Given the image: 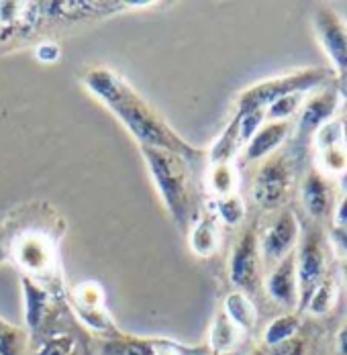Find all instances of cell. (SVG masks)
Returning a JSON list of instances; mask_svg holds the SVG:
<instances>
[{"mask_svg": "<svg viewBox=\"0 0 347 355\" xmlns=\"http://www.w3.org/2000/svg\"><path fill=\"white\" fill-rule=\"evenodd\" d=\"M82 82L88 92L94 94L123 123V127L137 139L139 145L168 149L182 155L186 162L203 155L201 149L178 135L166 119H162V114L143 96H139L119 73L106 68H92L84 73Z\"/></svg>", "mask_w": 347, "mask_h": 355, "instance_id": "cell-1", "label": "cell"}, {"mask_svg": "<svg viewBox=\"0 0 347 355\" xmlns=\"http://www.w3.org/2000/svg\"><path fill=\"white\" fill-rule=\"evenodd\" d=\"M153 184L180 231H188L192 225V196L188 162L168 149L139 145Z\"/></svg>", "mask_w": 347, "mask_h": 355, "instance_id": "cell-2", "label": "cell"}, {"mask_svg": "<svg viewBox=\"0 0 347 355\" xmlns=\"http://www.w3.org/2000/svg\"><path fill=\"white\" fill-rule=\"evenodd\" d=\"M327 78H329V71L323 68H307V70L284 73L270 80H262L239 94L237 114L251 112V110H266L272 103H276L278 98L288 96V94H296V92L307 94L319 84L327 82Z\"/></svg>", "mask_w": 347, "mask_h": 355, "instance_id": "cell-3", "label": "cell"}, {"mask_svg": "<svg viewBox=\"0 0 347 355\" xmlns=\"http://www.w3.org/2000/svg\"><path fill=\"white\" fill-rule=\"evenodd\" d=\"M296 255V280H298V311H307L314 288L327 276V243L323 231L311 227L303 237Z\"/></svg>", "mask_w": 347, "mask_h": 355, "instance_id": "cell-4", "label": "cell"}, {"mask_svg": "<svg viewBox=\"0 0 347 355\" xmlns=\"http://www.w3.org/2000/svg\"><path fill=\"white\" fill-rule=\"evenodd\" d=\"M290 182L292 172L288 157L282 153L266 157L253 180V200L264 211H276L290 194Z\"/></svg>", "mask_w": 347, "mask_h": 355, "instance_id": "cell-5", "label": "cell"}, {"mask_svg": "<svg viewBox=\"0 0 347 355\" xmlns=\"http://www.w3.org/2000/svg\"><path fill=\"white\" fill-rule=\"evenodd\" d=\"M312 27L321 47L341 76L347 73V21L331 6L321 4L312 12Z\"/></svg>", "mask_w": 347, "mask_h": 355, "instance_id": "cell-6", "label": "cell"}, {"mask_svg": "<svg viewBox=\"0 0 347 355\" xmlns=\"http://www.w3.org/2000/svg\"><path fill=\"white\" fill-rule=\"evenodd\" d=\"M260 268H262V253L260 239L255 229L243 231L237 239L231 259H229V278L242 292H251L260 282Z\"/></svg>", "mask_w": 347, "mask_h": 355, "instance_id": "cell-7", "label": "cell"}, {"mask_svg": "<svg viewBox=\"0 0 347 355\" xmlns=\"http://www.w3.org/2000/svg\"><path fill=\"white\" fill-rule=\"evenodd\" d=\"M298 239H301V223L296 214L290 209H282L260 241L262 259L268 263H278L280 259H284L288 253L294 251Z\"/></svg>", "mask_w": 347, "mask_h": 355, "instance_id": "cell-8", "label": "cell"}, {"mask_svg": "<svg viewBox=\"0 0 347 355\" xmlns=\"http://www.w3.org/2000/svg\"><path fill=\"white\" fill-rule=\"evenodd\" d=\"M339 107V88L327 86L325 90H319L301 108V116L296 123V139L309 141L314 137L327 123L333 121Z\"/></svg>", "mask_w": 347, "mask_h": 355, "instance_id": "cell-9", "label": "cell"}, {"mask_svg": "<svg viewBox=\"0 0 347 355\" xmlns=\"http://www.w3.org/2000/svg\"><path fill=\"white\" fill-rule=\"evenodd\" d=\"M319 147V172L344 176L347 172V139L344 135V123L331 121L316 135Z\"/></svg>", "mask_w": 347, "mask_h": 355, "instance_id": "cell-10", "label": "cell"}, {"mask_svg": "<svg viewBox=\"0 0 347 355\" xmlns=\"http://www.w3.org/2000/svg\"><path fill=\"white\" fill-rule=\"evenodd\" d=\"M266 290L272 300L286 309H298V280H296V255L294 251L280 259L266 280Z\"/></svg>", "mask_w": 347, "mask_h": 355, "instance_id": "cell-11", "label": "cell"}, {"mask_svg": "<svg viewBox=\"0 0 347 355\" xmlns=\"http://www.w3.org/2000/svg\"><path fill=\"white\" fill-rule=\"evenodd\" d=\"M45 12L58 19H69V21H82L88 17H103L112 15L119 10L127 8H137V6H153V2H49L43 4Z\"/></svg>", "mask_w": 347, "mask_h": 355, "instance_id": "cell-12", "label": "cell"}, {"mask_svg": "<svg viewBox=\"0 0 347 355\" xmlns=\"http://www.w3.org/2000/svg\"><path fill=\"white\" fill-rule=\"evenodd\" d=\"M303 202L312 218L316 220L327 218L333 211V202H335V194L329 178L321 174L319 170H311L303 182Z\"/></svg>", "mask_w": 347, "mask_h": 355, "instance_id": "cell-13", "label": "cell"}, {"mask_svg": "<svg viewBox=\"0 0 347 355\" xmlns=\"http://www.w3.org/2000/svg\"><path fill=\"white\" fill-rule=\"evenodd\" d=\"M23 298H25V322L29 331H39L51 311V292L35 280L33 276H23Z\"/></svg>", "mask_w": 347, "mask_h": 355, "instance_id": "cell-14", "label": "cell"}, {"mask_svg": "<svg viewBox=\"0 0 347 355\" xmlns=\"http://www.w3.org/2000/svg\"><path fill=\"white\" fill-rule=\"evenodd\" d=\"M288 121L284 123H266L262 129L245 143V159L247 162H260L276 153V149L288 137Z\"/></svg>", "mask_w": 347, "mask_h": 355, "instance_id": "cell-15", "label": "cell"}, {"mask_svg": "<svg viewBox=\"0 0 347 355\" xmlns=\"http://www.w3.org/2000/svg\"><path fill=\"white\" fill-rule=\"evenodd\" d=\"M15 255H17V263L25 272H37V274H41V272L51 270V263H53V249H51V243L45 241L39 235L23 239L19 243Z\"/></svg>", "mask_w": 347, "mask_h": 355, "instance_id": "cell-16", "label": "cell"}, {"mask_svg": "<svg viewBox=\"0 0 347 355\" xmlns=\"http://www.w3.org/2000/svg\"><path fill=\"white\" fill-rule=\"evenodd\" d=\"M188 245L192 253L210 257L219 249V218L212 213L203 214L188 233Z\"/></svg>", "mask_w": 347, "mask_h": 355, "instance_id": "cell-17", "label": "cell"}, {"mask_svg": "<svg viewBox=\"0 0 347 355\" xmlns=\"http://www.w3.org/2000/svg\"><path fill=\"white\" fill-rule=\"evenodd\" d=\"M242 335V329L229 319L223 311H219L214 320H212L210 333H208V349L212 354H229L239 345Z\"/></svg>", "mask_w": 347, "mask_h": 355, "instance_id": "cell-18", "label": "cell"}, {"mask_svg": "<svg viewBox=\"0 0 347 355\" xmlns=\"http://www.w3.org/2000/svg\"><path fill=\"white\" fill-rule=\"evenodd\" d=\"M229 319L233 320L243 333L251 331L257 324V309L251 302V298L242 292V290H233L225 296L223 309H221Z\"/></svg>", "mask_w": 347, "mask_h": 355, "instance_id": "cell-19", "label": "cell"}, {"mask_svg": "<svg viewBox=\"0 0 347 355\" xmlns=\"http://www.w3.org/2000/svg\"><path fill=\"white\" fill-rule=\"evenodd\" d=\"M301 317L294 315V313H286V315H280L276 319L272 320L266 331H264V345L268 349L278 347L282 343H288L296 337V333L301 331Z\"/></svg>", "mask_w": 347, "mask_h": 355, "instance_id": "cell-20", "label": "cell"}, {"mask_svg": "<svg viewBox=\"0 0 347 355\" xmlns=\"http://www.w3.org/2000/svg\"><path fill=\"white\" fill-rule=\"evenodd\" d=\"M207 184L217 198L237 194L239 174H237V168L233 166V162L231 164H212L207 176Z\"/></svg>", "mask_w": 347, "mask_h": 355, "instance_id": "cell-21", "label": "cell"}, {"mask_svg": "<svg viewBox=\"0 0 347 355\" xmlns=\"http://www.w3.org/2000/svg\"><path fill=\"white\" fill-rule=\"evenodd\" d=\"M242 145L243 143L239 139V123H237V119H233L227 125V129L221 133V137L212 145V149L208 153L210 164H231Z\"/></svg>", "mask_w": 347, "mask_h": 355, "instance_id": "cell-22", "label": "cell"}, {"mask_svg": "<svg viewBox=\"0 0 347 355\" xmlns=\"http://www.w3.org/2000/svg\"><path fill=\"white\" fill-rule=\"evenodd\" d=\"M104 355H153V339H141L131 335H115L103 345Z\"/></svg>", "mask_w": 347, "mask_h": 355, "instance_id": "cell-23", "label": "cell"}, {"mask_svg": "<svg viewBox=\"0 0 347 355\" xmlns=\"http://www.w3.org/2000/svg\"><path fill=\"white\" fill-rule=\"evenodd\" d=\"M335 302H337V286H335L333 274L327 272V276L321 280V284L314 288L311 300L307 304V311L314 317H323L333 311Z\"/></svg>", "mask_w": 347, "mask_h": 355, "instance_id": "cell-24", "label": "cell"}, {"mask_svg": "<svg viewBox=\"0 0 347 355\" xmlns=\"http://www.w3.org/2000/svg\"><path fill=\"white\" fill-rule=\"evenodd\" d=\"M27 354V333L0 319V355H25Z\"/></svg>", "mask_w": 347, "mask_h": 355, "instance_id": "cell-25", "label": "cell"}, {"mask_svg": "<svg viewBox=\"0 0 347 355\" xmlns=\"http://www.w3.org/2000/svg\"><path fill=\"white\" fill-rule=\"evenodd\" d=\"M307 94L305 92H296V94H288V96H282L278 98L276 103H272L270 107L266 108V121L268 123H284L288 121L292 114H296L303 105H305V98Z\"/></svg>", "mask_w": 347, "mask_h": 355, "instance_id": "cell-26", "label": "cell"}, {"mask_svg": "<svg viewBox=\"0 0 347 355\" xmlns=\"http://www.w3.org/2000/svg\"><path fill=\"white\" fill-rule=\"evenodd\" d=\"M214 216L219 220H223L229 227L239 225L245 218V205H243L242 196L239 194H231V196H223L217 198L214 202Z\"/></svg>", "mask_w": 347, "mask_h": 355, "instance_id": "cell-27", "label": "cell"}, {"mask_svg": "<svg viewBox=\"0 0 347 355\" xmlns=\"http://www.w3.org/2000/svg\"><path fill=\"white\" fill-rule=\"evenodd\" d=\"M78 339L68 333H58L41 343L37 355H78Z\"/></svg>", "mask_w": 347, "mask_h": 355, "instance_id": "cell-28", "label": "cell"}, {"mask_svg": "<svg viewBox=\"0 0 347 355\" xmlns=\"http://www.w3.org/2000/svg\"><path fill=\"white\" fill-rule=\"evenodd\" d=\"M237 123H239V139L242 143H247L264 125L266 121V110H251V112H243L235 114Z\"/></svg>", "mask_w": 347, "mask_h": 355, "instance_id": "cell-29", "label": "cell"}, {"mask_svg": "<svg viewBox=\"0 0 347 355\" xmlns=\"http://www.w3.org/2000/svg\"><path fill=\"white\" fill-rule=\"evenodd\" d=\"M35 58L41 64H56L62 58V47L56 41H43L35 47Z\"/></svg>", "mask_w": 347, "mask_h": 355, "instance_id": "cell-30", "label": "cell"}, {"mask_svg": "<svg viewBox=\"0 0 347 355\" xmlns=\"http://www.w3.org/2000/svg\"><path fill=\"white\" fill-rule=\"evenodd\" d=\"M331 241L347 257V227H333L331 229Z\"/></svg>", "mask_w": 347, "mask_h": 355, "instance_id": "cell-31", "label": "cell"}, {"mask_svg": "<svg viewBox=\"0 0 347 355\" xmlns=\"http://www.w3.org/2000/svg\"><path fill=\"white\" fill-rule=\"evenodd\" d=\"M333 227H347V196H341L333 216Z\"/></svg>", "mask_w": 347, "mask_h": 355, "instance_id": "cell-32", "label": "cell"}, {"mask_svg": "<svg viewBox=\"0 0 347 355\" xmlns=\"http://www.w3.org/2000/svg\"><path fill=\"white\" fill-rule=\"evenodd\" d=\"M335 354L347 355V320L339 327L337 337H335Z\"/></svg>", "mask_w": 347, "mask_h": 355, "instance_id": "cell-33", "label": "cell"}, {"mask_svg": "<svg viewBox=\"0 0 347 355\" xmlns=\"http://www.w3.org/2000/svg\"><path fill=\"white\" fill-rule=\"evenodd\" d=\"M341 178V190H344V196H347V172Z\"/></svg>", "mask_w": 347, "mask_h": 355, "instance_id": "cell-34", "label": "cell"}, {"mask_svg": "<svg viewBox=\"0 0 347 355\" xmlns=\"http://www.w3.org/2000/svg\"><path fill=\"white\" fill-rule=\"evenodd\" d=\"M341 274H344V278H346V282H347V259H341Z\"/></svg>", "mask_w": 347, "mask_h": 355, "instance_id": "cell-35", "label": "cell"}, {"mask_svg": "<svg viewBox=\"0 0 347 355\" xmlns=\"http://www.w3.org/2000/svg\"><path fill=\"white\" fill-rule=\"evenodd\" d=\"M251 355H268V354H264V352H255V354H251Z\"/></svg>", "mask_w": 347, "mask_h": 355, "instance_id": "cell-36", "label": "cell"}]
</instances>
